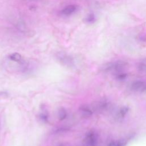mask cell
<instances>
[{
  "mask_svg": "<svg viewBox=\"0 0 146 146\" xmlns=\"http://www.w3.org/2000/svg\"><path fill=\"white\" fill-rule=\"evenodd\" d=\"M58 58L62 63L66 64V66H71L73 64V61L71 58L66 54H63L62 53L58 55Z\"/></svg>",
  "mask_w": 146,
  "mask_h": 146,
  "instance_id": "obj_6",
  "label": "cell"
},
{
  "mask_svg": "<svg viewBox=\"0 0 146 146\" xmlns=\"http://www.w3.org/2000/svg\"><path fill=\"white\" fill-rule=\"evenodd\" d=\"M131 89L135 91L146 92V82L136 81L131 84Z\"/></svg>",
  "mask_w": 146,
  "mask_h": 146,
  "instance_id": "obj_3",
  "label": "cell"
},
{
  "mask_svg": "<svg viewBox=\"0 0 146 146\" xmlns=\"http://www.w3.org/2000/svg\"><path fill=\"white\" fill-rule=\"evenodd\" d=\"M94 17L93 15H90L87 18V21L88 22H92L94 21Z\"/></svg>",
  "mask_w": 146,
  "mask_h": 146,
  "instance_id": "obj_15",
  "label": "cell"
},
{
  "mask_svg": "<svg viewBox=\"0 0 146 146\" xmlns=\"http://www.w3.org/2000/svg\"><path fill=\"white\" fill-rule=\"evenodd\" d=\"M97 137L93 132H89L86 136L83 146H96Z\"/></svg>",
  "mask_w": 146,
  "mask_h": 146,
  "instance_id": "obj_2",
  "label": "cell"
},
{
  "mask_svg": "<svg viewBox=\"0 0 146 146\" xmlns=\"http://www.w3.org/2000/svg\"><path fill=\"white\" fill-rule=\"evenodd\" d=\"M128 108H127L126 107H123L121 108L118 112V115H119V117H123L128 112Z\"/></svg>",
  "mask_w": 146,
  "mask_h": 146,
  "instance_id": "obj_11",
  "label": "cell"
},
{
  "mask_svg": "<svg viewBox=\"0 0 146 146\" xmlns=\"http://www.w3.org/2000/svg\"><path fill=\"white\" fill-rule=\"evenodd\" d=\"M42 112H42L40 115V118L41 119V120L42 121H47V119H48V115H47V111L45 110H43V111Z\"/></svg>",
  "mask_w": 146,
  "mask_h": 146,
  "instance_id": "obj_12",
  "label": "cell"
},
{
  "mask_svg": "<svg viewBox=\"0 0 146 146\" xmlns=\"http://www.w3.org/2000/svg\"><path fill=\"white\" fill-rule=\"evenodd\" d=\"M58 118L60 120H63L64 119H66V117L67 116V112H66V110L62 107L60 108L58 110Z\"/></svg>",
  "mask_w": 146,
  "mask_h": 146,
  "instance_id": "obj_9",
  "label": "cell"
},
{
  "mask_svg": "<svg viewBox=\"0 0 146 146\" xmlns=\"http://www.w3.org/2000/svg\"><path fill=\"white\" fill-rule=\"evenodd\" d=\"M139 68L140 71L142 72H146V64L144 63H141L139 66Z\"/></svg>",
  "mask_w": 146,
  "mask_h": 146,
  "instance_id": "obj_14",
  "label": "cell"
},
{
  "mask_svg": "<svg viewBox=\"0 0 146 146\" xmlns=\"http://www.w3.org/2000/svg\"><path fill=\"white\" fill-rule=\"evenodd\" d=\"M9 58L11 60L15 62L21 63V60H22V56H21V54H19L18 52H14V53L10 54L9 56Z\"/></svg>",
  "mask_w": 146,
  "mask_h": 146,
  "instance_id": "obj_8",
  "label": "cell"
},
{
  "mask_svg": "<svg viewBox=\"0 0 146 146\" xmlns=\"http://www.w3.org/2000/svg\"><path fill=\"white\" fill-rule=\"evenodd\" d=\"M108 103L106 101H100L96 104L95 106H94L93 108L96 109L98 111H103L106 110L107 108Z\"/></svg>",
  "mask_w": 146,
  "mask_h": 146,
  "instance_id": "obj_7",
  "label": "cell"
},
{
  "mask_svg": "<svg viewBox=\"0 0 146 146\" xmlns=\"http://www.w3.org/2000/svg\"><path fill=\"white\" fill-rule=\"evenodd\" d=\"M117 79L119 80H123L126 77V74L123 73H117Z\"/></svg>",
  "mask_w": 146,
  "mask_h": 146,
  "instance_id": "obj_13",
  "label": "cell"
},
{
  "mask_svg": "<svg viewBox=\"0 0 146 146\" xmlns=\"http://www.w3.org/2000/svg\"><path fill=\"white\" fill-rule=\"evenodd\" d=\"M124 67V64L120 62L111 63L103 67V71L105 72H116L120 71Z\"/></svg>",
  "mask_w": 146,
  "mask_h": 146,
  "instance_id": "obj_1",
  "label": "cell"
},
{
  "mask_svg": "<svg viewBox=\"0 0 146 146\" xmlns=\"http://www.w3.org/2000/svg\"><path fill=\"white\" fill-rule=\"evenodd\" d=\"M78 9V7L74 5H70L63 8L61 11L62 15L68 16L74 13Z\"/></svg>",
  "mask_w": 146,
  "mask_h": 146,
  "instance_id": "obj_4",
  "label": "cell"
},
{
  "mask_svg": "<svg viewBox=\"0 0 146 146\" xmlns=\"http://www.w3.org/2000/svg\"><path fill=\"white\" fill-rule=\"evenodd\" d=\"M80 112L82 116L84 117H88L92 114V108L87 105H84L80 107Z\"/></svg>",
  "mask_w": 146,
  "mask_h": 146,
  "instance_id": "obj_5",
  "label": "cell"
},
{
  "mask_svg": "<svg viewBox=\"0 0 146 146\" xmlns=\"http://www.w3.org/2000/svg\"><path fill=\"white\" fill-rule=\"evenodd\" d=\"M126 141L124 140H115L111 142L108 146H125L126 145Z\"/></svg>",
  "mask_w": 146,
  "mask_h": 146,
  "instance_id": "obj_10",
  "label": "cell"
}]
</instances>
